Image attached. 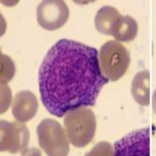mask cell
<instances>
[{
    "label": "cell",
    "instance_id": "6da1fadb",
    "mask_svg": "<svg viewBox=\"0 0 156 156\" xmlns=\"http://www.w3.org/2000/svg\"><path fill=\"white\" fill-rule=\"evenodd\" d=\"M109 79L101 71L98 51L62 39L48 51L39 72L42 103L61 118L70 110L93 107Z\"/></svg>",
    "mask_w": 156,
    "mask_h": 156
},
{
    "label": "cell",
    "instance_id": "7a4b0ae2",
    "mask_svg": "<svg viewBox=\"0 0 156 156\" xmlns=\"http://www.w3.org/2000/svg\"><path fill=\"white\" fill-rule=\"evenodd\" d=\"M69 141L76 147H84L94 139L96 119L91 109L80 107L70 110L63 120Z\"/></svg>",
    "mask_w": 156,
    "mask_h": 156
},
{
    "label": "cell",
    "instance_id": "3957f363",
    "mask_svg": "<svg viewBox=\"0 0 156 156\" xmlns=\"http://www.w3.org/2000/svg\"><path fill=\"white\" fill-rule=\"evenodd\" d=\"M101 71L111 81H117L126 74L130 64V55L121 43L111 40L104 43L98 52Z\"/></svg>",
    "mask_w": 156,
    "mask_h": 156
},
{
    "label": "cell",
    "instance_id": "277c9868",
    "mask_svg": "<svg viewBox=\"0 0 156 156\" xmlns=\"http://www.w3.org/2000/svg\"><path fill=\"white\" fill-rule=\"evenodd\" d=\"M40 147L48 155H67L70 151L66 131L56 120L43 119L36 130Z\"/></svg>",
    "mask_w": 156,
    "mask_h": 156
},
{
    "label": "cell",
    "instance_id": "5b68a950",
    "mask_svg": "<svg viewBox=\"0 0 156 156\" xmlns=\"http://www.w3.org/2000/svg\"><path fill=\"white\" fill-rule=\"evenodd\" d=\"M29 140L30 132L24 124L0 120V151L24 152Z\"/></svg>",
    "mask_w": 156,
    "mask_h": 156
},
{
    "label": "cell",
    "instance_id": "8992f818",
    "mask_svg": "<svg viewBox=\"0 0 156 156\" xmlns=\"http://www.w3.org/2000/svg\"><path fill=\"white\" fill-rule=\"evenodd\" d=\"M70 11L64 0H43L37 7V21L41 27L55 30L68 20Z\"/></svg>",
    "mask_w": 156,
    "mask_h": 156
},
{
    "label": "cell",
    "instance_id": "52a82bcc",
    "mask_svg": "<svg viewBox=\"0 0 156 156\" xmlns=\"http://www.w3.org/2000/svg\"><path fill=\"white\" fill-rule=\"evenodd\" d=\"M114 154L118 156L150 155L149 129L133 131L115 143Z\"/></svg>",
    "mask_w": 156,
    "mask_h": 156
},
{
    "label": "cell",
    "instance_id": "ba28073f",
    "mask_svg": "<svg viewBox=\"0 0 156 156\" xmlns=\"http://www.w3.org/2000/svg\"><path fill=\"white\" fill-rule=\"evenodd\" d=\"M39 107L36 96L29 90L19 92L12 105L14 117L20 122H26L34 117Z\"/></svg>",
    "mask_w": 156,
    "mask_h": 156
},
{
    "label": "cell",
    "instance_id": "9c48e42d",
    "mask_svg": "<svg viewBox=\"0 0 156 156\" xmlns=\"http://www.w3.org/2000/svg\"><path fill=\"white\" fill-rule=\"evenodd\" d=\"M138 34V24L130 15L120 16L116 21L111 36L119 42H130L135 39Z\"/></svg>",
    "mask_w": 156,
    "mask_h": 156
},
{
    "label": "cell",
    "instance_id": "30bf717a",
    "mask_svg": "<svg viewBox=\"0 0 156 156\" xmlns=\"http://www.w3.org/2000/svg\"><path fill=\"white\" fill-rule=\"evenodd\" d=\"M131 94L137 103L148 106L150 103V73L147 70L138 72L131 83Z\"/></svg>",
    "mask_w": 156,
    "mask_h": 156
},
{
    "label": "cell",
    "instance_id": "8fae6325",
    "mask_svg": "<svg viewBox=\"0 0 156 156\" xmlns=\"http://www.w3.org/2000/svg\"><path fill=\"white\" fill-rule=\"evenodd\" d=\"M121 14L117 9L111 6H104L97 12L94 18V25L98 32L111 35L112 29Z\"/></svg>",
    "mask_w": 156,
    "mask_h": 156
},
{
    "label": "cell",
    "instance_id": "7c38bea8",
    "mask_svg": "<svg viewBox=\"0 0 156 156\" xmlns=\"http://www.w3.org/2000/svg\"><path fill=\"white\" fill-rule=\"evenodd\" d=\"M15 65L10 57L0 52V83H7L15 75Z\"/></svg>",
    "mask_w": 156,
    "mask_h": 156
},
{
    "label": "cell",
    "instance_id": "4fadbf2b",
    "mask_svg": "<svg viewBox=\"0 0 156 156\" xmlns=\"http://www.w3.org/2000/svg\"><path fill=\"white\" fill-rule=\"evenodd\" d=\"M11 90L4 83H0V114L4 113L11 104Z\"/></svg>",
    "mask_w": 156,
    "mask_h": 156
},
{
    "label": "cell",
    "instance_id": "5bb4252c",
    "mask_svg": "<svg viewBox=\"0 0 156 156\" xmlns=\"http://www.w3.org/2000/svg\"><path fill=\"white\" fill-rule=\"evenodd\" d=\"M88 154L91 155H113L114 149L111 144L106 142L98 143Z\"/></svg>",
    "mask_w": 156,
    "mask_h": 156
},
{
    "label": "cell",
    "instance_id": "9a60e30c",
    "mask_svg": "<svg viewBox=\"0 0 156 156\" xmlns=\"http://www.w3.org/2000/svg\"><path fill=\"white\" fill-rule=\"evenodd\" d=\"M20 0H0V2H2V4H4L5 6H7V7H12V6H15L19 2Z\"/></svg>",
    "mask_w": 156,
    "mask_h": 156
},
{
    "label": "cell",
    "instance_id": "2e32d148",
    "mask_svg": "<svg viewBox=\"0 0 156 156\" xmlns=\"http://www.w3.org/2000/svg\"><path fill=\"white\" fill-rule=\"evenodd\" d=\"M74 2H75L76 4L79 5H86L90 2H94L95 0H73Z\"/></svg>",
    "mask_w": 156,
    "mask_h": 156
},
{
    "label": "cell",
    "instance_id": "e0dca14e",
    "mask_svg": "<svg viewBox=\"0 0 156 156\" xmlns=\"http://www.w3.org/2000/svg\"><path fill=\"white\" fill-rule=\"evenodd\" d=\"M152 107L153 111L156 114V90H154V94H153V98H152Z\"/></svg>",
    "mask_w": 156,
    "mask_h": 156
}]
</instances>
